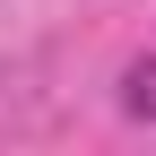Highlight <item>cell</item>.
I'll list each match as a JSON object with an SVG mask.
<instances>
[{
	"label": "cell",
	"mask_w": 156,
	"mask_h": 156,
	"mask_svg": "<svg viewBox=\"0 0 156 156\" xmlns=\"http://www.w3.org/2000/svg\"><path fill=\"white\" fill-rule=\"evenodd\" d=\"M122 113L130 122H156V52H139V61L122 69Z\"/></svg>",
	"instance_id": "cell-1"
}]
</instances>
